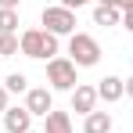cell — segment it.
Masks as SVG:
<instances>
[{
	"label": "cell",
	"mask_w": 133,
	"mask_h": 133,
	"mask_svg": "<svg viewBox=\"0 0 133 133\" xmlns=\"http://www.w3.org/2000/svg\"><path fill=\"white\" fill-rule=\"evenodd\" d=\"M29 133H40V130H29Z\"/></svg>",
	"instance_id": "ffe728a7"
},
{
	"label": "cell",
	"mask_w": 133,
	"mask_h": 133,
	"mask_svg": "<svg viewBox=\"0 0 133 133\" xmlns=\"http://www.w3.org/2000/svg\"><path fill=\"white\" fill-rule=\"evenodd\" d=\"M119 22H122V11L104 7V4H97V7H94V25H119Z\"/></svg>",
	"instance_id": "8fae6325"
},
{
	"label": "cell",
	"mask_w": 133,
	"mask_h": 133,
	"mask_svg": "<svg viewBox=\"0 0 133 133\" xmlns=\"http://www.w3.org/2000/svg\"><path fill=\"white\" fill-rule=\"evenodd\" d=\"M22 0H0V11H18Z\"/></svg>",
	"instance_id": "2e32d148"
},
{
	"label": "cell",
	"mask_w": 133,
	"mask_h": 133,
	"mask_svg": "<svg viewBox=\"0 0 133 133\" xmlns=\"http://www.w3.org/2000/svg\"><path fill=\"white\" fill-rule=\"evenodd\" d=\"M83 133H111V115L94 108L90 115H83Z\"/></svg>",
	"instance_id": "30bf717a"
},
{
	"label": "cell",
	"mask_w": 133,
	"mask_h": 133,
	"mask_svg": "<svg viewBox=\"0 0 133 133\" xmlns=\"http://www.w3.org/2000/svg\"><path fill=\"white\" fill-rule=\"evenodd\" d=\"M47 83H50V94L54 90H72L79 79H76V65L68 58H50L47 61Z\"/></svg>",
	"instance_id": "277c9868"
},
{
	"label": "cell",
	"mask_w": 133,
	"mask_h": 133,
	"mask_svg": "<svg viewBox=\"0 0 133 133\" xmlns=\"http://www.w3.org/2000/svg\"><path fill=\"white\" fill-rule=\"evenodd\" d=\"M40 133H72V115L68 111H47Z\"/></svg>",
	"instance_id": "9c48e42d"
},
{
	"label": "cell",
	"mask_w": 133,
	"mask_h": 133,
	"mask_svg": "<svg viewBox=\"0 0 133 133\" xmlns=\"http://www.w3.org/2000/svg\"><path fill=\"white\" fill-rule=\"evenodd\" d=\"M25 111H29L32 119H36V115L43 119L47 111H54V94L47 87H29L25 90Z\"/></svg>",
	"instance_id": "5b68a950"
},
{
	"label": "cell",
	"mask_w": 133,
	"mask_h": 133,
	"mask_svg": "<svg viewBox=\"0 0 133 133\" xmlns=\"http://www.w3.org/2000/svg\"><path fill=\"white\" fill-rule=\"evenodd\" d=\"M0 119H4V130L7 133H29L32 130V115H29L25 108H7Z\"/></svg>",
	"instance_id": "ba28073f"
},
{
	"label": "cell",
	"mask_w": 133,
	"mask_h": 133,
	"mask_svg": "<svg viewBox=\"0 0 133 133\" xmlns=\"http://www.w3.org/2000/svg\"><path fill=\"white\" fill-rule=\"evenodd\" d=\"M18 11H0V32H15L18 36Z\"/></svg>",
	"instance_id": "5bb4252c"
},
{
	"label": "cell",
	"mask_w": 133,
	"mask_h": 133,
	"mask_svg": "<svg viewBox=\"0 0 133 133\" xmlns=\"http://www.w3.org/2000/svg\"><path fill=\"white\" fill-rule=\"evenodd\" d=\"M68 94H72V111H79V115H90V111L97 108V90L90 87V83H76Z\"/></svg>",
	"instance_id": "8992f818"
},
{
	"label": "cell",
	"mask_w": 133,
	"mask_h": 133,
	"mask_svg": "<svg viewBox=\"0 0 133 133\" xmlns=\"http://www.w3.org/2000/svg\"><path fill=\"white\" fill-rule=\"evenodd\" d=\"M18 54V36L15 32H0V58H11Z\"/></svg>",
	"instance_id": "4fadbf2b"
},
{
	"label": "cell",
	"mask_w": 133,
	"mask_h": 133,
	"mask_svg": "<svg viewBox=\"0 0 133 133\" xmlns=\"http://www.w3.org/2000/svg\"><path fill=\"white\" fill-rule=\"evenodd\" d=\"M68 61L76 68H94L101 61V43L90 32H72L68 36Z\"/></svg>",
	"instance_id": "7a4b0ae2"
},
{
	"label": "cell",
	"mask_w": 133,
	"mask_h": 133,
	"mask_svg": "<svg viewBox=\"0 0 133 133\" xmlns=\"http://www.w3.org/2000/svg\"><path fill=\"white\" fill-rule=\"evenodd\" d=\"M94 90H97V101L115 104V101H122V97H126V79H119V76H104Z\"/></svg>",
	"instance_id": "52a82bcc"
},
{
	"label": "cell",
	"mask_w": 133,
	"mask_h": 133,
	"mask_svg": "<svg viewBox=\"0 0 133 133\" xmlns=\"http://www.w3.org/2000/svg\"><path fill=\"white\" fill-rule=\"evenodd\" d=\"M90 0H58V7H65V11H79V7H87Z\"/></svg>",
	"instance_id": "9a60e30c"
},
{
	"label": "cell",
	"mask_w": 133,
	"mask_h": 133,
	"mask_svg": "<svg viewBox=\"0 0 133 133\" xmlns=\"http://www.w3.org/2000/svg\"><path fill=\"white\" fill-rule=\"evenodd\" d=\"M4 90H7V94H25V90H29V79H25L22 72H11V76L4 79Z\"/></svg>",
	"instance_id": "7c38bea8"
},
{
	"label": "cell",
	"mask_w": 133,
	"mask_h": 133,
	"mask_svg": "<svg viewBox=\"0 0 133 133\" xmlns=\"http://www.w3.org/2000/svg\"><path fill=\"white\" fill-rule=\"evenodd\" d=\"M97 4H104V7H115V0H97Z\"/></svg>",
	"instance_id": "d6986e66"
},
{
	"label": "cell",
	"mask_w": 133,
	"mask_h": 133,
	"mask_svg": "<svg viewBox=\"0 0 133 133\" xmlns=\"http://www.w3.org/2000/svg\"><path fill=\"white\" fill-rule=\"evenodd\" d=\"M40 22L47 25L43 32H50V36H72L76 32V11H65V7H58V4H50V7H43V15H40Z\"/></svg>",
	"instance_id": "3957f363"
},
{
	"label": "cell",
	"mask_w": 133,
	"mask_h": 133,
	"mask_svg": "<svg viewBox=\"0 0 133 133\" xmlns=\"http://www.w3.org/2000/svg\"><path fill=\"white\" fill-rule=\"evenodd\" d=\"M0 65H4V58H0Z\"/></svg>",
	"instance_id": "44dd1931"
},
{
	"label": "cell",
	"mask_w": 133,
	"mask_h": 133,
	"mask_svg": "<svg viewBox=\"0 0 133 133\" xmlns=\"http://www.w3.org/2000/svg\"><path fill=\"white\" fill-rule=\"evenodd\" d=\"M115 11H122V15L133 11V0H115Z\"/></svg>",
	"instance_id": "e0dca14e"
},
{
	"label": "cell",
	"mask_w": 133,
	"mask_h": 133,
	"mask_svg": "<svg viewBox=\"0 0 133 133\" xmlns=\"http://www.w3.org/2000/svg\"><path fill=\"white\" fill-rule=\"evenodd\" d=\"M7 97H11V94H7V90L0 87V115H4V111H7V108H11V104H7Z\"/></svg>",
	"instance_id": "ac0fdd59"
},
{
	"label": "cell",
	"mask_w": 133,
	"mask_h": 133,
	"mask_svg": "<svg viewBox=\"0 0 133 133\" xmlns=\"http://www.w3.org/2000/svg\"><path fill=\"white\" fill-rule=\"evenodd\" d=\"M18 50L32 61H50V58H58V36H50L43 29H25L18 36Z\"/></svg>",
	"instance_id": "6da1fadb"
}]
</instances>
